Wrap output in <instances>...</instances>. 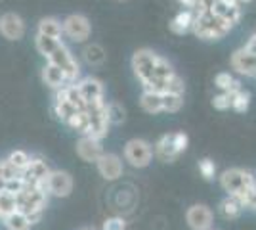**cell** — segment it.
I'll return each instance as SVG.
<instances>
[{"instance_id": "6da1fadb", "label": "cell", "mask_w": 256, "mask_h": 230, "mask_svg": "<svg viewBox=\"0 0 256 230\" xmlns=\"http://www.w3.org/2000/svg\"><path fill=\"white\" fill-rule=\"evenodd\" d=\"M234 29V25L224 22L222 18H218L212 10L195 14V22H193L192 33H195L203 41H220L226 35Z\"/></svg>"}, {"instance_id": "7a4b0ae2", "label": "cell", "mask_w": 256, "mask_h": 230, "mask_svg": "<svg viewBox=\"0 0 256 230\" xmlns=\"http://www.w3.org/2000/svg\"><path fill=\"white\" fill-rule=\"evenodd\" d=\"M16 197H18V209L29 217L32 224L38 222L48 205V194L34 184H27Z\"/></svg>"}, {"instance_id": "3957f363", "label": "cell", "mask_w": 256, "mask_h": 230, "mask_svg": "<svg viewBox=\"0 0 256 230\" xmlns=\"http://www.w3.org/2000/svg\"><path fill=\"white\" fill-rule=\"evenodd\" d=\"M190 138L186 132H170V134H162L159 140L153 146V155L164 161V163H174L182 153L188 150Z\"/></svg>"}, {"instance_id": "277c9868", "label": "cell", "mask_w": 256, "mask_h": 230, "mask_svg": "<svg viewBox=\"0 0 256 230\" xmlns=\"http://www.w3.org/2000/svg\"><path fill=\"white\" fill-rule=\"evenodd\" d=\"M256 182L254 175L245 169H226L220 175V186L228 196H239Z\"/></svg>"}, {"instance_id": "5b68a950", "label": "cell", "mask_w": 256, "mask_h": 230, "mask_svg": "<svg viewBox=\"0 0 256 230\" xmlns=\"http://www.w3.org/2000/svg\"><path fill=\"white\" fill-rule=\"evenodd\" d=\"M106 104V100H96V102L86 104V113H88V123H90L88 136H94L98 140H102L109 132V127H111L109 119H107Z\"/></svg>"}, {"instance_id": "8992f818", "label": "cell", "mask_w": 256, "mask_h": 230, "mask_svg": "<svg viewBox=\"0 0 256 230\" xmlns=\"http://www.w3.org/2000/svg\"><path fill=\"white\" fill-rule=\"evenodd\" d=\"M157 54L150 48H140L132 56V69L134 75L142 83V87L148 88L153 83V67H155Z\"/></svg>"}, {"instance_id": "52a82bcc", "label": "cell", "mask_w": 256, "mask_h": 230, "mask_svg": "<svg viewBox=\"0 0 256 230\" xmlns=\"http://www.w3.org/2000/svg\"><path fill=\"white\" fill-rule=\"evenodd\" d=\"M124 161L136 169H144L151 163L153 159V146L148 140L142 138H132L124 144Z\"/></svg>"}, {"instance_id": "ba28073f", "label": "cell", "mask_w": 256, "mask_h": 230, "mask_svg": "<svg viewBox=\"0 0 256 230\" xmlns=\"http://www.w3.org/2000/svg\"><path fill=\"white\" fill-rule=\"evenodd\" d=\"M46 62H52L54 66L62 67L69 85H71V83H76V79L80 77V66H78L75 56L71 54V50L64 44V41L60 43V46L54 50V54H50V58H48Z\"/></svg>"}, {"instance_id": "9c48e42d", "label": "cell", "mask_w": 256, "mask_h": 230, "mask_svg": "<svg viewBox=\"0 0 256 230\" xmlns=\"http://www.w3.org/2000/svg\"><path fill=\"white\" fill-rule=\"evenodd\" d=\"M62 23H64V37L73 43H86L92 35V23L82 14H71Z\"/></svg>"}, {"instance_id": "30bf717a", "label": "cell", "mask_w": 256, "mask_h": 230, "mask_svg": "<svg viewBox=\"0 0 256 230\" xmlns=\"http://www.w3.org/2000/svg\"><path fill=\"white\" fill-rule=\"evenodd\" d=\"M25 22L20 14L16 12H6L0 16V35L6 39V41H22L25 37Z\"/></svg>"}, {"instance_id": "8fae6325", "label": "cell", "mask_w": 256, "mask_h": 230, "mask_svg": "<svg viewBox=\"0 0 256 230\" xmlns=\"http://www.w3.org/2000/svg\"><path fill=\"white\" fill-rule=\"evenodd\" d=\"M48 175H50V169L44 159L40 157H31L29 165L22 171V176L25 178L27 184H34L40 190H44L48 194V186H46V180H48Z\"/></svg>"}, {"instance_id": "7c38bea8", "label": "cell", "mask_w": 256, "mask_h": 230, "mask_svg": "<svg viewBox=\"0 0 256 230\" xmlns=\"http://www.w3.org/2000/svg\"><path fill=\"white\" fill-rule=\"evenodd\" d=\"M186 222L192 230H208L212 228L214 215L208 205L204 203H195L186 211Z\"/></svg>"}, {"instance_id": "4fadbf2b", "label": "cell", "mask_w": 256, "mask_h": 230, "mask_svg": "<svg viewBox=\"0 0 256 230\" xmlns=\"http://www.w3.org/2000/svg\"><path fill=\"white\" fill-rule=\"evenodd\" d=\"M46 186H48V196L67 197L73 192V178L65 171H50Z\"/></svg>"}, {"instance_id": "5bb4252c", "label": "cell", "mask_w": 256, "mask_h": 230, "mask_svg": "<svg viewBox=\"0 0 256 230\" xmlns=\"http://www.w3.org/2000/svg\"><path fill=\"white\" fill-rule=\"evenodd\" d=\"M104 153V146H102V140H98L94 136H88V134H82L76 142V155L86 161V163H96L98 159L102 157Z\"/></svg>"}, {"instance_id": "9a60e30c", "label": "cell", "mask_w": 256, "mask_h": 230, "mask_svg": "<svg viewBox=\"0 0 256 230\" xmlns=\"http://www.w3.org/2000/svg\"><path fill=\"white\" fill-rule=\"evenodd\" d=\"M230 66L235 73L245 77H256V56L250 54L246 48L235 50L230 58Z\"/></svg>"}, {"instance_id": "2e32d148", "label": "cell", "mask_w": 256, "mask_h": 230, "mask_svg": "<svg viewBox=\"0 0 256 230\" xmlns=\"http://www.w3.org/2000/svg\"><path fill=\"white\" fill-rule=\"evenodd\" d=\"M98 173L106 180H117L118 176H122V159L117 153H107L104 152L102 157L96 161Z\"/></svg>"}, {"instance_id": "e0dca14e", "label": "cell", "mask_w": 256, "mask_h": 230, "mask_svg": "<svg viewBox=\"0 0 256 230\" xmlns=\"http://www.w3.org/2000/svg\"><path fill=\"white\" fill-rule=\"evenodd\" d=\"M212 12L230 25H237L243 18V6L237 0H218L212 6Z\"/></svg>"}, {"instance_id": "ac0fdd59", "label": "cell", "mask_w": 256, "mask_h": 230, "mask_svg": "<svg viewBox=\"0 0 256 230\" xmlns=\"http://www.w3.org/2000/svg\"><path fill=\"white\" fill-rule=\"evenodd\" d=\"M76 87H78V92L82 94L86 104L88 102H96V100H104V96H106L104 83L96 77H84V79L76 81Z\"/></svg>"}, {"instance_id": "d6986e66", "label": "cell", "mask_w": 256, "mask_h": 230, "mask_svg": "<svg viewBox=\"0 0 256 230\" xmlns=\"http://www.w3.org/2000/svg\"><path fill=\"white\" fill-rule=\"evenodd\" d=\"M40 77H42L44 85L54 88V90H58V88L69 85V83H67V77H65V73H64V69L58 66H54L52 62H46V66H44L42 71H40Z\"/></svg>"}, {"instance_id": "ffe728a7", "label": "cell", "mask_w": 256, "mask_h": 230, "mask_svg": "<svg viewBox=\"0 0 256 230\" xmlns=\"http://www.w3.org/2000/svg\"><path fill=\"white\" fill-rule=\"evenodd\" d=\"M193 22H195V12L190 10V8H184V10L178 12V14L172 18V22L168 23V27H170V31L174 35H188V33H192Z\"/></svg>"}, {"instance_id": "44dd1931", "label": "cell", "mask_w": 256, "mask_h": 230, "mask_svg": "<svg viewBox=\"0 0 256 230\" xmlns=\"http://www.w3.org/2000/svg\"><path fill=\"white\" fill-rule=\"evenodd\" d=\"M140 106L142 110L148 111V113H160L162 111V94L160 92H155V90H146L142 92L140 96Z\"/></svg>"}, {"instance_id": "7402d4cb", "label": "cell", "mask_w": 256, "mask_h": 230, "mask_svg": "<svg viewBox=\"0 0 256 230\" xmlns=\"http://www.w3.org/2000/svg\"><path fill=\"white\" fill-rule=\"evenodd\" d=\"M36 33L46 35V37H54V39H60L64 37V23L60 22L58 18H42L38 25H36Z\"/></svg>"}, {"instance_id": "603a6c76", "label": "cell", "mask_w": 256, "mask_h": 230, "mask_svg": "<svg viewBox=\"0 0 256 230\" xmlns=\"http://www.w3.org/2000/svg\"><path fill=\"white\" fill-rule=\"evenodd\" d=\"M82 60L88 66H102L106 62V50L98 43H88L82 48Z\"/></svg>"}, {"instance_id": "cb8c5ba5", "label": "cell", "mask_w": 256, "mask_h": 230, "mask_svg": "<svg viewBox=\"0 0 256 230\" xmlns=\"http://www.w3.org/2000/svg\"><path fill=\"white\" fill-rule=\"evenodd\" d=\"M218 209H220V215H222L224 219L234 220V219H239V215H241V211H243V203L235 196H228L220 201V207Z\"/></svg>"}, {"instance_id": "d4e9b609", "label": "cell", "mask_w": 256, "mask_h": 230, "mask_svg": "<svg viewBox=\"0 0 256 230\" xmlns=\"http://www.w3.org/2000/svg\"><path fill=\"white\" fill-rule=\"evenodd\" d=\"M2 222H4L6 230H31V226H32V222L29 220V217H27L23 211H20V209H16L8 217H4Z\"/></svg>"}, {"instance_id": "484cf974", "label": "cell", "mask_w": 256, "mask_h": 230, "mask_svg": "<svg viewBox=\"0 0 256 230\" xmlns=\"http://www.w3.org/2000/svg\"><path fill=\"white\" fill-rule=\"evenodd\" d=\"M60 39H54V37H46V35L36 33L34 35V48L36 52L42 56V58H50V54H54V50L60 46Z\"/></svg>"}, {"instance_id": "4316f807", "label": "cell", "mask_w": 256, "mask_h": 230, "mask_svg": "<svg viewBox=\"0 0 256 230\" xmlns=\"http://www.w3.org/2000/svg\"><path fill=\"white\" fill-rule=\"evenodd\" d=\"M230 98H232V110H235L237 113H245L250 106V94L243 90V88H237L234 92H228Z\"/></svg>"}, {"instance_id": "83f0119b", "label": "cell", "mask_w": 256, "mask_h": 230, "mask_svg": "<svg viewBox=\"0 0 256 230\" xmlns=\"http://www.w3.org/2000/svg\"><path fill=\"white\" fill-rule=\"evenodd\" d=\"M106 111H107V119H109V125H122L126 121V110L122 108V104L118 102H107L106 104Z\"/></svg>"}, {"instance_id": "f1b7e54d", "label": "cell", "mask_w": 256, "mask_h": 230, "mask_svg": "<svg viewBox=\"0 0 256 230\" xmlns=\"http://www.w3.org/2000/svg\"><path fill=\"white\" fill-rule=\"evenodd\" d=\"M214 85H216V88L220 92H234L237 88H241V83L235 81L234 75L228 73V71H222V73H218V75L214 77Z\"/></svg>"}, {"instance_id": "f546056e", "label": "cell", "mask_w": 256, "mask_h": 230, "mask_svg": "<svg viewBox=\"0 0 256 230\" xmlns=\"http://www.w3.org/2000/svg\"><path fill=\"white\" fill-rule=\"evenodd\" d=\"M18 209V197L8 190H0V219L8 217Z\"/></svg>"}, {"instance_id": "4dcf8cb0", "label": "cell", "mask_w": 256, "mask_h": 230, "mask_svg": "<svg viewBox=\"0 0 256 230\" xmlns=\"http://www.w3.org/2000/svg\"><path fill=\"white\" fill-rule=\"evenodd\" d=\"M184 106V94L174 92H162V111L166 113H178Z\"/></svg>"}, {"instance_id": "1f68e13d", "label": "cell", "mask_w": 256, "mask_h": 230, "mask_svg": "<svg viewBox=\"0 0 256 230\" xmlns=\"http://www.w3.org/2000/svg\"><path fill=\"white\" fill-rule=\"evenodd\" d=\"M65 125L71 127L73 131L80 132V136H82V134H88V131H90V123H88V113H86V110L76 111L75 115L67 121Z\"/></svg>"}, {"instance_id": "d6a6232c", "label": "cell", "mask_w": 256, "mask_h": 230, "mask_svg": "<svg viewBox=\"0 0 256 230\" xmlns=\"http://www.w3.org/2000/svg\"><path fill=\"white\" fill-rule=\"evenodd\" d=\"M6 161L12 165V167H16L20 173H22L23 169L29 165V161H31V155L27 152H23V150H14V152L6 157Z\"/></svg>"}, {"instance_id": "836d02e7", "label": "cell", "mask_w": 256, "mask_h": 230, "mask_svg": "<svg viewBox=\"0 0 256 230\" xmlns=\"http://www.w3.org/2000/svg\"><path fill=\"white\" fill-rule=\"evenodd\" d=\"M241 203H243V207H248V209H256V182L252 186H248L245 192H241L239 196H235Z\"/></svg>"}, {"instance_id": "e575fe53", "label": "cell", "mask_w": 256, "mask_h": 230, "mask_svg": "<svg viewBox=\"0 0 256 230\" xmlns=\"http://www.w3.org/2000/svg\"><path fill=\"white\" fill-rule=\"evenodd\" d=\"M184 90H186V85H184V79H182L178 73H174L170 79H166V87H164V92L184 94Z\"/></svg>"}, {"instance_id": "d590c367", "label": "cell", "mask_w": 256, "mask_h": 230, "mask_svg": "<svg viewBox=\"0 0 256 230\" xmlns=\"http://www.w3.org/2000/svg\"><path fill=\"white\" fill-rule=\"evenodd\" d=\"M199 173L203 175L204 180H212L214 175H216V165H214L212 159H208V157H204L199 161Z\"/></svg>"}, {"instance_id": "8d00e7d4", "label": "cell", "mask_w": 256, "mask_h": 230, "mask_svg": "<svg viewBox=\"0 0 256 230\" xmlns=\"http://www.w3.org/2000/svg\"><path fill=\"white\" fill-rule=\"evenodd\" d=\"M25 186H27V182H25V178H23L22 175L14 176V178H10V180L4 182V190H8V192L16 194V196H18Z\"/></svg>"}, {"instance_id": "74e56055", "label": "cell", "mask_w": 256, "mask_h": 230, "mask_svg": "<svg viewBox=\"0 0 256 230\" xmlns=\"http://www.w3.org/2000/svg\"><path fill=\"white\" fill-rule=\"evenodd\" d=\"M212 106H214V110H218V111L230 110V108H232V98H230V94H228V92H218L212 98Z\"/></svg>"}, {"instance_id": "f35d334b", "label": "cell", "mask_w": 256, "mask_h": 230, "mask_svg": "<svg viewBox=\"0 0 256 230\" xmlns=\"http://www.w3.org/2000/svg\"><path fill=\"white\" fill-rule=\"evenodd\" d=\"M102 230H126V220L122 217H109L104 222Z\"/></svg>"}, {"instance_id": "ab89813d", "label": "cell", "mask_w": 256, "mask_h": 230, "mask_svg": "<svg viewBox=\"0 0 256 230\" xmlns=\"http://www.w3.org/2000/svg\"><path fill=\"white\" fill-rule=\"evenodd\" d=\"M216 2H218V0H195L193 12H195V14H201V12L212 10V6L216 4Z\"/></svg>"}, {"instance_id": "60d3db41", "label": "cell", "mask_w": 256, "mask_h": 230, "mask_svg": "<svg viewBox=\"0 0 256 230\" xmlns=\"http://www.w3.org/2000/svg\"><path fill=\"white\" fill-rule=\"evenodd\" d=\"M243 48H246L250 54H254L256 56V31L250 37H248V41H246V44L243 46Z\"/></svg>"}, {"instance_id": "b9f144b4", "label": "cell", "mask_w": 256, "mask_h": 230, "mask_svg": "<svg viewBox=\"0 0 256 230\" xmlns=\"http://www.w3.org/2000/svg\"><path fill=\"white\" fill-rule=\"evenodd\" d=\"M0 190H4V159L0 161Z\"/></svg>"}, {"instance_id": "7bdbcfd3", "label": "cell", "mask_w": 256, "mask_h": 230, "mask_svg": "<svg viewBox=\"0 0 256 230\" xmlns=\"http://www.w3.org/2000/svg\"><path fill=\"white\" fill-rule=\"evenodd\" d=\"M184 8H190V10H193V4H195V0H178Z\"/></svg>"}, {"instance_id": "ee69618b", "label": "cell", "mask_w": 256, "mask_h": 230, "mask_svg": "<svg viewBox=\"0 0 256 230\" xmlns=\"http://www.w3.org/2000/svg\"><path fill=\"white\" fill-rule=\"evenodd\" d=\"M237 2H239V4L243 6V4H248V2H252V0H237Z\"/></svg>"}, {"instance_id": "f6af8a7d", "label": "cell", "mask_w": 256, "mask_h": 230, "mask_svg": "<svg viewBox=\"0 0 256 230\" xmlns=\"http://www.w3.org/2000/svg\"><path fill=\"white\" fill-rule=\"evenodd\" d=\"M117 2H126V0H117Z\"/></svg>"}, {"instance_id": "bcb514c9", "label": "cell", "mask_w": 256, "mask_h": 230, "mask_svg": "<svg viewBox=\"0 0 256 230\" xmlns=\"http://www.w3.org/2000/svg\"><path fill=\"white\" fill-rule=\"evenodd\" d=\"M82 230H90V228H82Z\"/></svg>"}, {"instance_id": "7dc6e473", "label": "cell", "mask_w": 256, "mask_h": 230, "mask_svg": "<svg viewBox=\"0 0 256 230\" xmlns=\"http://www.w3.org/2000/svg\"><path fill=\"white\" fill-rule=\"evenodd\" d=\"M208 230H214V228H208Z\"/></svg>"}, {"instance_id": "c3c4849f", "label": "cell", "mask_w": 256, "mask_h": 230, "mask_svg": "<svg viewBox=\"0 0 256 230\" xmlns=\"http://www.w3.org/2000/svg\"><path fill=\"white\" fill-rule=\"evenodd\" d=\"M176 2H178V0H176Z\"/></svg>"}]
</instances>
